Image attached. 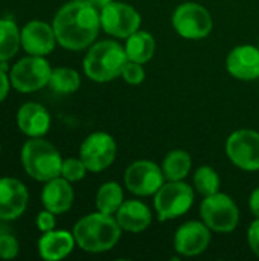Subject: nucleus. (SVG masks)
<instances>
[{"instance_id":"nucleus-1","label":"nucleus","mask_w":259,"mask_h":261,"mask_svg":"<svg viewBox=\"0 0 259 261\" xmlns=\"http://www.w3.org/2000/svg\"><path fill=\"white\" fill-rule=\"evenodd\" d=\"M52 28L60 46L69 50H82L90 47L99 34V9L87 0H72L58 9Z\"/></svg>"},{"instance_id":"nucleus-2","label":"nucleus","mask_w":259,"mask_h":261,"mask_svg":"<svg viewBox=\"0 0 259 261\" xmlns=\"http://www.w3.org/2000/svg\"><path fill=\"white\" fill-rule=\"evenodd\" d=\"M76 245L90 254H102L113 249L122 234L116 217L101 211L81 217L73 226Z\"/></svg>"},{"instance_id":"nucleus-3","label":"nucleus","mask_w":259,"mask_h":261,"mask_svg":"<svg viewBox=\"0 0 259 261\" xmlns=\"http://www.w3.org/2000/svg\"><path fill=\"white\" fill-rule=\"evenodd\" d=\"M128 61L125 47L113 40L93 43L84 57L82 69L87 78L95 83H108L121 76Z\"/></svg>"},{"instance_id":"nucleus-4","label":"nucleus","mask_w":259,"mask_h":261,"mask_svg":"<svg viewBox=\"0 0 259 261\" xmlns=\"http://www.w3.org/2000/svg\"><path fill=\"white\" fill-rule=\"evenodd\" d=\"M21 164L27 176L38 182H47L61 176L63 158L49 141L31 138L21 148Z\"/></svg>"},{"instance_id":"nucleus-5","label":"nucleus","mask_w":259,"mask_h":261,"mask_svg":"<svg viewBox=\"0 0 259 261\" xmlns=\"http://www.w3.org/2000/svg\"><path fill=\"white\" fill-rule=\"evenodd\" d=\"M195 190L183 180H166L154 194V210L160 222L185 216L194 205Z\"/></svg>"},{"instance_id":"nucleus-6","label":"nucleus","mask_w":259,"mask_h":261,"mask_svg":"<svg viewBox=\"0 0 259 261\" xmlns=\"http://www.w3.org/2000/svg\"><path fill=\"white\" fill-rule=\"evenodd\" d=\"M200 216L214 232H232L240 223V210L234 199L224 193L206 196L200 205Z\"/></svg>"},{"instance_id":"nucleus-7","label":"nucleus","mask_w":259,"mask_h":261,"mask_svg":"<svg viewBox=\"0 0 259 261\" xmlns=\"http://www.w3.org/2000/svg\"><path fill=\"white\" fill-rule=\"evenodd\" d=\"M176 32L186 40L206 38L214 28L209 9L195 2H185L179 5L171 17Z\"/></svg>"},{"instance_id":"nucleus-8","label":"nucleus","mask_w":259,"mask_h":261,"mask_svg":"<svg viewBox=\"0 0 259 261\" xmlns=\"http://www.w3.org/2000/svg\"><path fill=\"white\" fill-rule=\"evenodd\" d=\"M52 67L44 57L29 55L17 61L9 73L12 87L20 93H32L49 84Z\"/></svg>"},{"instance_id":"nucleus-9","label":"nucleus","mask_w":259,"mask_h":261,"mask_svg":"<svg viewBox=\"0 0 259 261\" xmlns=\"http://www.w3.org/2000/svg\"><path fill=\"white\" fill-rule=\"evenodd\" d=\"M165 180L166 179L162 171V167L147 159H140L130 164L124 174L125 188L137 197L154 196L165 184Z\"/></svg>"},{"instance_id":"nucleus-10","label":"nucleus","mask_w":259,"mask_h":261,"mask_svg":"<svg viewBox=\"0 0 259 261\" xmlns=\"http://www.w3.org/2000/svg\"><path fill=\"white\" fill-rule=\"evenodd\" d=\"M226 154L229 161L244 171L259 170V133L250 128H241L229 135L226 141Z\"/></svg>"},{"instance_id":"nucleus-11","label":"nucleus","mask_w":259,"mask_h":261,"mask_svg":"<svg viewBox=\"0 0 259 261\" xmlns=\"http://www.w3.org/2000/svg\"><path fill=\"white\" fill-rule=\"evenodd\" d=\"M101 29L114 38H128L131 34L139 31L142 18L140 14L127 3L110 2L99 11Z\"/></svg>"},{"instance_id":"nucleus-12","label":"nucleus","mask_w":259,"mask_h":261,"mask_svg":"<svg viewBox=\"0 0 259 261\" xmlns=\"http://www.w3.org/2000/svg\"><path fill=\"white\" fill-rule=\"evenodd\" d=\"M116 153V141L105 132H95L89 135L79 147V158L92 173H101L107 170L114 162Z\"/></svg>"},{"instance_id":"nucleus-13","label":"nucleus","mask_w":259,"mask_h":261,"mask_svg":"<svg viewBox=\"0 0 259 261\" xmlns=\"http://www.w3.org/2000/svg\"><path fill=\"white\" fill-rule=\"evenodd\" d=\"M211 229L205 222L189 220L174 234V249L180 257H197L211 245Z\"/></svg>"},{"instance_id":"nucleus-14","label":"nucleus","mask_w":259,"mask_h":261,"mask_svg":"<svg viewBox=\"0 0 259 261\" xmlns=\"http://www.w3.org/2000/svg\"><path fill=\"white\" fill-rule=\"evenodd\" d=\"M20 38L21 47L29 55L38 57L49 55L55 49V44L58 43L52 24L44 23L41 20H32L26 23L20 31Z\"/></svg>"},{"instance_id":"nucleus-15","label":"nucleus","mask_w":259,"mask_h":261,"mask_svg":"<svg viewBox=\"0 0 259 261\" xmlns=\"http://www.w3.org/2000/svg\"><path fill=\"white\" fill-rule=\"evenodd\" d=\"M29 193L23 182L14 177L0 179V220L18 219L27 208Z\"/></svg>"},{"instance_id":"nucleus-16","label":"nucleus","mask_w":259,"mask_h":261,"mask_svg":"<svg viewBox=\"0 0 259 261\" xmlns=\"http://www.w3.org/2000/svg\"><path fill=\"white\" fill-rule=\"evenodd\" d=\"M227 72L240 81L259 78V46L241 44L234 47L226 58Z\"/></svg>"},{"instance_id":"nucleus-17","label":"nucleus","mask_w":259,"mask_h":261,"mask_svg":"<svg viewBox=\"0 0 259 261\" xmlns=\"http://www.w3.org/2000/svg\"><path fill=\"white\" fill-rule=\"evenodd\" d=\"M70 184L72 182L63 176L47 180L41 191V203L44 210H49L56 216L67 213L75 200V193Z\"/></svg>"},{"instance_id":"nucleus-18","label":"nucleus","mask_w":259,"mask_h":261,"mask_svg":"<svg viewBox=\"0 0 259 261\" xmlns=\"http://www.w3.org/2000/svg\"><path fill=\"white\" fill-rule=\"evenodd\" d=\"M17 125L29 138H43L50 128V115L38 102H26L17 112Z\"/></svg>"},{"instance_id":"nucleus-19","label":"nucleus","mask_w":259,"mask_h":261,"mask_svg":"<svg viewBox=\"0 0 259 261\" xmlns=\"http://www.w3.org/2000/svg\"><path fill=\"white\" fill-rule=\"evenodd\" d=\"M116 220L122 231L136 234L150 228L153 222V213L148 205L140 200H124V203L116 213Z\"/></svg>"},{"instance_id":"nucleus-20","label":"nucleus","mask_w":259,"mask_h":261,"mask_svg":"<svg viewBox=\"0 0 259 261\" xmlns=\"http://www.w3.org/2000/svg\"><path fill=\"white\" fill-rule=\"evenodd\" d=\"M75 236L69 231H49L43 232L38 240V254L43 260L58 261L66 258L75 248Z\"/></svg>"},{"instance_id":"nucleus-21","label":"nucleus","mask_w":259,"mask_h":261,"mask_svg":"<svg viewBox=\"0 0 259 261\" xmlns=\"http://www.w3.org/2000/svg\"><path fill=\"white\" fill-rule=\"evenodd\" d=\"M156 52V40L147 31H136L125 41V54L130 61L140 64L148 63Z\"/></svg>"},{"instance_id":"nucleus-22","label":"nucleus","mask_w":259,"mask_h":261,"mask_svg":"<svg viewBox=\"0 0 259 261\" xmlns=\"http://www.w3.org/2000/svg\"><path fill=\"white\" fill-rule=\"evenodd\" d=\"M191 167V154L180 148L169 151L162 162V171L166 180H183L189 174Z\"/></svg>"},{"instance_id":"nucleus-23","label":"nucleus","mask_w":259,"mask_h":261,"mask_svg":"<svg viewBox=\"0 0 259 261\" xmlns=\"http://www.w3.org/2000/svg\"><path fill=\"white\" fill-rule=\"evenodd\" d=\"M20 29L12 18H0V63L11 60L20 49Z\"/></svg>"},{"instance_id":"nucleus-24","label":"nucleus","mask_w":259,"mask_h":261,"mask_svg":"<svg viewBox=\"0 0 259 261\" xmlns=\"http://www.w3.org/2000/svg\"><path fill=\"white\" fill-rule=\"evenodd\" d=\"M124 203V190L118 182H105L96 193V208L104 214H116Z\"/></svg>"},{"instance_id":"nucleus-25","label":"nucleus","mask_w":259,"mask_h":261,"mask_svg":"<svg viewBox=\"0 0 259 261\" xmlns=\"http://www.w3.org/2000/svg\"><path fill=\"white\" fill-rule=\"evenodd\" d=\"M49 86L55 93H60V95L75 93L81 86V76L72 67H56V69H52Z\"/></svg>"},{"instance_id":"nucleus-26","label":"nucleus","mask_w":259,"mask_h":261,"mask_svg":"<svg viewBox=\"0 0 259 261\" xmlns=\"http://www.w3.org/2000/svg\"><path fill=\"white\" fill-rule=\"evenodd\" d=\"M220 185H221L220 176L212 167L203 165V167H198L195 170V173H194V190L198 194H202L203 197L218 193Z\"/></svg>"},{"instance_id":"nucleus-27","label":"nucleus","mask_w":259,"mask_h":261,"mask_svg":"<svg viewBox=\"0 0 259 261\" xmlns=\"http://www.w3.org/2000/svg\"><path fill=\"white\" fill-rule=\"evenodd\" d=\"M87 167L82 162V159H76V158H69V159H63V165H61V176L64 179H67L69 182H79L85 177L87 173Z\"/></svg>"},{"instance_id":"nucleus-28","label":"nucleus","mask_w":259,"mask_h":261,"mask_svg":"<svg viewBox=\"0 0 259 261\" xmlns=\"http://www.w3.org/2000/svg\"><path fill=\"white\" fill-rule=\"evenodd\" d=\"M121 76L131 86H137L140 83H143L147 73H145V69H143V64L140 63H136V61H127L124 69H122V73Z\"/></svg>"},{"instance_id":"nucleus-29","label":"nucleus","mask_w":259,"mask_h":261,"mask_svg":"<svg viewBox=\"0 0 259 261\" xmlns=\"http://www.w3.org/2000/svg\"><path fill=\"white\" fill-rule=\"evenodd\" d=\"M18 242L11 234H2L0 236V258L11 260L18 255Z\"/></svg>"},{"instance_id":"nucleus-30","label":"nucleus","mask_w":259,"mask_h":261,"mask_svg":"<svg viewBox=\"0 0 259 261\" xmlns=\"http://www.w3.org/2000/svg\"><path fill=\"white\" fill-rule=\"evenodd\" d=\"M55 216L53 213H50L49 210H44L41 213H38L37 216V228L41 231V232H49L52 229H55Z\"/></svg>"},{"instance_id":"nucleus-31","label":"nucleus","mask_w":259,"mask_h":261,"mask_svg":"<svg viewBox=\"0 0 259 261\" xmlns=\"http://www.w3.org/2000/svg\"><path fill=\"white\" fill-rule=\"evenodd\" d=\"M247 242L252 249V252L259 257V217H255V220L250 223L247 231Z\"/></svg>"},{"instance_id":"nucleus-32","label":"nucleus","mask_w":259,"mask_h":261,"mask_svg":"<svg viewBox=\"0 0 259 261\" xmlns=\"http://www.w3.org/2000/svg\"><path fill=\"white\" fill-rule=\"evenodd\" d=\"M11 86H12V84H11V78H8L6 69L0 66V102L6 99Z\"/></svg>"},{"instance_id":"nucleus-33","label":"nucleus","mask_w":259,"mask_h":261,"mask_svg":"<svg viewBox=\"0 0 259 261\" xmlns=\"http://www.w3.org/2000/svg\"><path fill=\"white\" fill-rule=\"evenodd\" d=\"M249 206H250V211L255 217H259V187L255 188L249 197Z\"/></svg>"},{"instance_id":"nucleus-34","label":"nucleus","mask_w":259,"mask_h":261,"mask_svg":"<svg viewBox=\"0 0 259 261\" xmlns=\"http://www.w3.org/2000/svg\"><path fill=\"white\" fill-rule=\"evenodd\" d=\"M87 2H89V3H92L95 8H98V9L101 11L104 6H107V5H108L110 2H113V0H87Z\"/></svg>"},{"instance_id":"nucleus-35","label":"nucleus","mask_w":259,"mask_h":261,"mask_svg":"<svg viewBox=\"0 0 259 261\" xmlns=\"http://www.w3.org/2000/svg\"><path fill=\"white\" fill-rule=\"evenodd\" d=\"M0 151H2V145H0Z\"/></svg>"}]
</instances>
